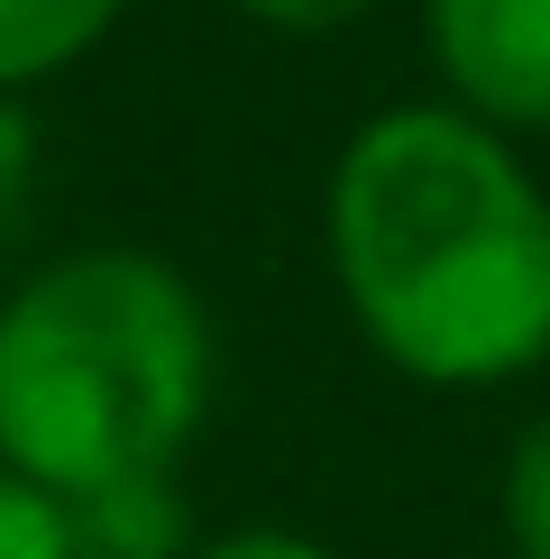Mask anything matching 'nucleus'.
Wrapping results in <instances>:
<instances>
[{"label": "nucleus", "instance_id": "obj_1", "mask_svg": "<svg viewBox=\"0 0 550 559\" xmlns=\"http://www.w3.org/2000/svg\"><path fill=\"white\" fill-rule=\"evenodd\" d=\"M321 248L367 348L412 385L468 394L550 358V193L468 110L395 102L349 129Z\"/></svg>", "mask_w": 550, "mask_h": 559}, {"label": "nucleus", "instance_id": "obj_2", "mask_svg": "<svg viewBox=\"0 0 550 559\" xmlns=\"http://www.w3.org/2000/svg\"><path fill=\"white\" fill-rule=\"evenodd\" d=\"M212 404V312L147 248H74L0 294V468L92 504L175 477Z\"/></svg>", "mask_w": 550, "mask_h": 559}, {"label": "nucleus", "instance_id": "obj_3", "mask_svg": "<svg viewBox=\"0 0 550 559\" xmlns=\"http://www.w3.org/2000/svg\"><path fill=\"white\" fill-rule=\"evenodd\" d=\"M450 110L495 138H550V0H422Z\"/></svg>", "mask_w": 550, "mask_h": 559}, {"label": "nucleus", "instance_id": "obj_4", "mask_svg": "<svg viewBox=\"0 0 550 559\" xmlns=\"http://www.w3.org/2000/svg\"><path fill=\"white\" fill-rule=\"evenodd\" d=\"M129 19V0H0V102L56 83Z\"/></svg>", "mask_w": 550, "mask_h": 559}, {"label": "nucleus", "instance_id": "obj_5", "mask_svg": "<svg viewBox=\"0 0 550 559\" xmlns=\"http://www.w3.org/2000/svg\"><path fill=\"white\" fill-rule=\"evenodd\" d=\"M74 532H83V559H183V514L166 477L74 504Z\"/></svg>", "mask_w": 550, "mask_h": 559}, {"label": "nucleus", "instance_id": "obj_6", "mask_svg": "<svg viewBox=\"0 0 550 559\" xmlns=\"http://www.w3.org/2000/svg\"><path fill=\"white\" fill-rule=\"evenodd\" d=\"M504 532L523 559H550V413H533L504 459Z\"/></svg>", "mask_w": 550, "mask_h": 559}, {"label": "nucleus", "instance_id": "obj_7", "mask_svg": "<svg viewBox=\"0 0 550 559\" xmlns=\"http://www.w3.org/2000/svg\"><path fill=\"white\" fill-rule=\"evenodd\" d=\"M0 559H83L74 504H56L46 486L0 468Z\"/></svg>", "mask_w": 550, "mask_h": 559}, {"label": "nucleus", "instance_id": "obj_8", "mask_svg": "<svg viewBox=\"0 0 550 559\" xmlns=\"http://www.w3.org/2000/svg\"><path fill=\"white\" fill-rule=\"evenodd\" d=\"M258 28H285V37H321V28H349V19H367L376 0H239Z\"/></svg>", "mask_w": 550, "mask_h": 559}, {"label": "nucleus", "instance_id": "obj_9", "mask_svg": "<svg viewBox=\"0 0 550 559\" xmlns=\"http://www.w3.org/2000/svg\"><path fill=\"white\" fill-rule=\"evenodd\" d=\"M28 175H37V129L19 102H0V229L19 221V202H28Z\"/></svg>", "mask_w": 550, "mask_h": 559}, {"label": "nucleus", "instance_id": "obj_10", "mask_svg": "<svg viewBox=\"0 0 550 559\" xmlns=\"http://www.w3.org/2000/svg\"><path fill=\"white\" fill-rule=\"evenodd\" d=\"M183 559H331V550L303 542V532H220V542H202Z\"/></svg>", "mask_w": 550, "mask_h": 559}]
</instances>
